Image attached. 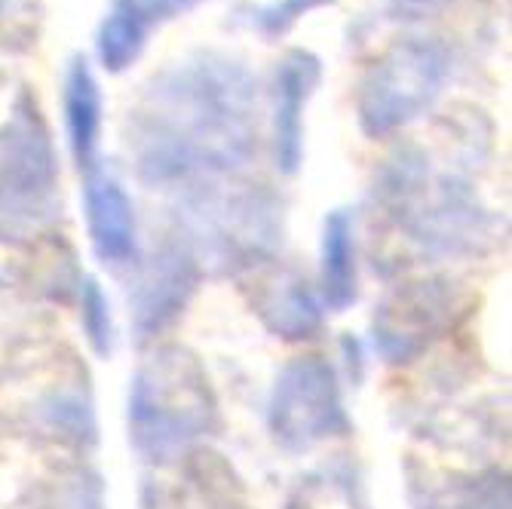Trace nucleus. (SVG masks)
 I'll return each mask as SVG.
<instances>
[{
	"mask_svg": "<svg viewBox=\"0 0 512 509\" xmlns=\"http://www.w3.org/2000/svg\"><path fill=\"white\" fill-rule=\"evenodd\" d=\"M126 148L148 188L191 194L234 181L261 148V83L246 62L194 53L154 74L129 108Z\"/></svg>",
	"mask_w": 512,
	"mask_h": 509,
	"instance_id": "1",
	"label": "nucleus"
},
{
	"mask_svg": "<svg viewBox=\"0 0 512 509\" xmlns=\"http://www.w3.org/2000/svg\"><path fill=\"white\" fill-rule=\"evenodd\" d=\"M221 424L206 368L184 347H160L129 387V442L157 467L188 457Z\"/></svg>",
	"mask_w": 512,
	"mask_h": 509,
	"instance_id": "2",
	"label": "nucleus"
},
{
	"mask_svg": "<svg viewBox=\"0 0 512 509\" xmlns=\"http://www.w3.org/2000/svg\"><path fill=\"white\" fill-rule=\"evenodd\" d=\"M451 71V50L439 37L411 34L393 40L359 80V129L368 138H390L421 120L439 102Z\"/></svg>",
	"mask_w": 512,
	"mask_h": 509,
	"instance_id": "3",
	"label": "nucleus"
},
{
	"mask_svg": "<svg viewBox=\"0 0 512 509\" xmlns=\"http://www.w3.org/2000/svg\"><path fill=\"white\" fill-rule=\"evenodd\" d=\"M378 194L396 209L414 240L445 243V249L476 237L485 221L470 184L451 172H436L421 148H402L387 160Z\"/></svg>",
	"mask_w": 512,
	"mask_h": 509,
	"instance_id": "4",
	"label": "nucleus"
},
{
	"mask_svg": "<svg viewBox=\"0 0 512 509\" xmlns=\"http://www.w3.org/2000/svg\"><path fill=\"white\" fill-rule=\"evenodd\" d=\"M59 157L28 86L0 123V224H40L59 209Z\"/></svg>",
	"mask_w": 512,
	"mask_h": 509,
	"instance_id": "5",
	"label": "nucleus"
},
{
	"mask_svg": "<svg viewBox=\"0 0 512 509\" xmlns=\"http://www.w3.org/2000/svg\"><path fill=\"white\" fill-rule=\"evenodd\" d=\"M234 181L181 194V224L203 252L249 267L279 237V203L264 188H237Z\"/></svg>",
	"mask_w": 512,
	"mask_h": 509,
	"instance_id": "6",
	"label": "nucleus"
},
{
	"mask_svg": "<svg viewBox=\"0 0 512 509\" xmlns=\"http://www.w3.org/2000/svg\"><path fill=\"white\" fill-rule=\"evenodd\" d=\"M270 433L292 454L350 433L338 372L329 359L298 356L279 372L270 396Z\"/></svg>",
	"mask_w": 512,
	"mask_h": 509,
	"instance_id": "7",
	"label": "nucleus"
},
{
	"mask_svg": "<svg viewBox=\"0 0 512 509\" xmlns=\"http://www.w3.org/2000/svg\"><path fill=\"white\" fill-rule=\"evenodd\" d=\"M135 283L129 289V316L138 344L157 341L194 298L200 286V261L184 243H166L154 258L135 264Z\"/></svg>",
	"mask_w": 512,
	"mask_h": 509,
	"instance_id": "8",
	"label": "nucleus"
},
{
	"mask_svg": "<svg viewBox=\"0 0 512 509\" xmlns=\"http://www.w3.org/2000/svg\"><path fill=\"white\" fill-rule=\"evenodd\" d=\"M451 310L454 295L445 283H411L396 289L375 313V350L387 362H411L448 329Z\"/></svg>",
	"mask_w": 512,
	"mask_h": 509,
	"instance_id": "9",
	"label": "nucleus"
},
{
	"mask_svg": "<svg viewBox=\"0 0 512 509\" xmlns=\"http://www.w3.org/2000/svg\"><path fill=\"white\" fill-rule=\"evenodd\" d=\"M322 83V59L313 50L295 46L273 71V108H270V142L273 160L283 175H295L304 163V117L307 105Z\"/></svg>",
	"mask_w": 512,
	"mask_h": 509,
	"instance_id": "10",
	"label": "nucleus"
},
{
	"mask_svg": "<svg viewBox=\"0 0 512 509\" xmlns=\"http://www.w3.org/2000/svg\"><path fill=\"white\" fill-rule=\"evenodd\" d=\"M83 215L89 243L96 258L108 267H135L142 261V249H138V221L135 206L123 188V181L96 166L86 172L83 184Z\"/></svg>",
	"mask_w": 512,
	"mask_h": 509,
	"instance_id": "11",
	"label": "nucleus"
},
{
	"mask_svg": "<svg viewBox=\"0 0 512 509\" xmlns=\"http://www.w3.org/2000/svg\"><path fill=\"white\" fill-rule=\"evenodd\" d=\"M255 313L264 329L283 341H307L322 329L325 307L319 292L310 286L307 276L295 270H279L258 283Z\"/></svg>",
	"mask_w": 512,
	"mask_h": 509,
	"instance_id": "12",
	"label": "nucleus"
},
{
	"mask_svg": "<svg viewBox=\"0 0 512 509\" xmlns=\"http://www.w3.org/2000/svg\"><path fill=\"white\" fill-rule=\"evenodd\" d=\"M62 111H65V135L68 148L80 172H92L99 166V145H102V120H105V99L99 77L92 71L86 56H71L65 65L62 80Z\"/></svg>",
	"mask_w": 512,
	"mask_h": 509,
	"instance_id": "13",
	"label": "nucleus"
},
{
	"mask_svg": "<svg viewBox=\"0 0 512 509\" xmlns=\"http://www.w3.org/2000/svg\"><path fill=\"white\" fill-rule=\"evenodd\" d=\"M191 457L194 460H188L175 479L148 488L145 509H249L224 464L206 460V454Z\"/></svg>",
	"mask_w": 512,
	"mask_h": 509,
	"instance_id": "14",
	"label": "nucleus"
},
{
	"mask_svg": "<svg viewBox=\"0 0 512 509\" xmlns=\"http://www.w3.org/2000/svg\"><path fill=\"white\" fill-rule=\"evenodd\" d=\"M319 298L332 313H344L359 298L356 267V221L347 209L329 212L322 224V264H319Z\"/></svg>",
	"mask_w": 512,
	"mask_h": 509,
	"instance_id": "15",
	"label": "nucleus"
},
{
	"mask_svg": "<svg viewBox=\"0 0 512 509\" xmlns=\"http://www.w3.org/2000/svg\"><path fill=\"white\" fill-rule=\"evenodd\" d=\"M148 37L151 31H145L138 22L120 13H108L96 28V59L108 74H123L142 59Z\"/></svg>",
	"mask_w": 512,
	"mask_h": 509,
	"instance_id": "16",
	"label": "nucleus"
},
{
	"mask_svg": "<svg viewBox=\"0 0 512 509\" xmlns=\"http://www.w3.org/2000/svg\"><path fill=\"white\" fill-rule=\"evenodd\" d=\"M329 4H335V0H270V4H261V7H246L240 19L264 40H279V37H286L304 16L329 7Z\"/></svg>",
	"mask_w": 512,
	"mask_h": 509,
	"instance_id": "17",
	"label": "nucleus"
},
{
	"mask_svg": "<svg viewBox=\"0 0 512 509\" xmlns=\"http://www.w3.org/2000/svg\"><path fill=\"white\" fill-rule=\"evenodd\" d=\"M80 322L89 347L96 350V356L108 359L114 353V316H111V301L102 292V286L92 280V276H83L80 280Z\"/></svg>",
	"mask_w": 512,
	"mask_h": 509,
	"instance_id": "18",
	"label": "nucleus"
},
{
	"mask_svg": "<svg viewBox=\"0 0 512 509\" xmlns=\"http://www.w3.org/2000/svg\"><path fill=\"white\" fill-rule=\"evenodd\" d=\"M203 4H209V0H111V13L138 22L145 31H154L166 22L200 10Z\"/></svg>",
	"mask_w": 512,
	"mask_h": 509,
	"instance_id": "19",
	"label": "nucleus"
},
{
	"mask_svg": "<svg viewBox=\"0 0 512 509\" xmlns=\"http://www.w3.org/2000/svg\"><path fill=\"white\" fill-rule=\"evenodd\" d=\"M50 509H102V485L96 476L77 473L74 479H68L53 497L46 503Z\"/></svg>",
	"mask_w": 512,
	"mask_h": 509,
	"instance_id": "20",
	"label": "nucleus"
},
{
	"mask_svg": "<svg viewBox=\"0 0 512 509\" xmlns=\"http://www.w3.org/2000/svg\"><path fill=\"white\" fill-rule=\"evenodd\" d=\"M451 0H384L381 4V16L387 22H399V25H408V22H424L436 13H442Z\"/></svg>",
	"mask_w": 512,
	"mask_h": 509,
	"instance_id": "21",
	"label": "nucleus"
}]
</instances>
